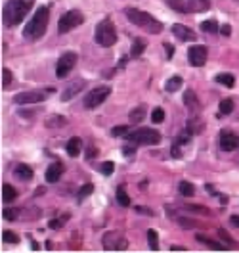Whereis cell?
I'll list each match as a JSON object with an SVG mask.
<instances>
[{
  "label": "cell",
  "mask_w": 239,
  "mask_h": 253,
  "mask_svg": "<svg viewBox=\"0 0 239 253\" xmlns=\"http://www.w3.org/2000/svg\"><path fill=\"white\" fill-rule=\"evenodd\" d=\"M33 0H8L4 10H2V21L6 27H14L19 25L25 16L31 12Z\"/></svg>",
  "instance_id": "cell-1"
},
{
  "label": "cell",
  "mask_w": 239,
  "mask_h": 253,
  "mask_svg": "<svg viewBox=\"0 0 239 253\" xmlns=\"http://www.w3.org/2000/svg\"><path fill=\"white\" fill-rule=\"evenodd\" d=\"M48 19H50V12H48L46 6L36 8L34 16L31 17V21L27 23V27H25V31H23L25 39H29V41H36V39H40V37L46 33Z\"/></svg>",
  "instance_id": "cell-2"
},
{
  "label": "cell",
  "mask_w": 239,
  "mask_h": 253,
  "mask_svg": "<svg viewBox=\"0 0 239 253\" xmlns=\"http://www.w3.org/2000/svg\"><path fill=\"white\" fill-rule=\"evenodd\" d=\"M127 17L136 25V27H142L143 31L151 33V35H157V33L163 31V25L161 21H157L155 17L147 12H142V10H136V8H127L125 10Z\"/></svg>",
  "instance_id": "cell-3"
},
{
  "label": "cell",
  "mask_w": 239,
  "mask_h": 253,
  "mask_svg": "<svg viewBox=\"0 0 239 253\" xmlns=\"http://www.w3.org/2000/svg\"><path fill=\"white\" fill-rule=\"evenodd\" d=\"M94 39L96 42L103 48H109L117 42V31H115V25L111 23V19H102L96 25Z\"/></svg>",
  "instance_id": "cell-4"
},
{
  "label": "cell",
  "mask_w": 239,
  "mask_h": 253,
  "mask_svg": "<svg viewBox=\"0 0 239 253\" xmlns=\"http://www.w3.org/2000/svg\"><path fill=\"white\" fill-rule=\"evenodd\" d=\"M172 10L180 14H197V12H205L208 10V0H169L167 2Z\"/></svg>",
  "instance_id": "cell-5"
},
{
  "label": "cell",
  "mask_w": 239,
  "mask_h": 253,
  "mask_svg": "<svg viewBox=\"0 0 239 253\" xmlns=\"http://www.w3.org/2000/svg\"><path fill=\"white\" fill-rule=\"evenodd\" d=\"M128 142L132 144H143V146H153V144L161 142V134L153 128H147V126H142V128H136L132 132L127 134Z\"/></svg>",
  "instance_id": "cell-6"
},
{
  "label": "cell",
  "mask_w": 239,
  "mask_h": 253,
  "mask_svg": "<svg viewBox=\"0 0 239 253\" xmlns=\"http://www.w3.org/2000/svg\"><path fill=\"white\" fill-rule=\"evenodd\" d=\"M80 23H84V16L80 14L79 10H69L65 12L64 16L60 17V23H58V31L65 35V33L73 31L75 27H79Z\"/></svg>",
  "instance_id": "cell-7"
},
{
  "label": "cell",
  "mask_w": 239,
  "mask_h": 253,
  "mask_svg": "<svg viewBox=\"0 0 239 253\" xmlns=\"http://www.w3.org/2000/svg\"><path fill=\"white\" fill-rule=\"evenodd\" d=\"M111 94V88L109 86H98L94 90H90L86 98H84V106H86V110H94L98 106H102L105 100H107V96Z\"/></svg>",
  "instance_id": "cell-8"
},
{
  "label": "cell",
  "mask_w": 239,
  "mask_h": 253,
  "mask_svg": "<svg viewBox=\"0 0 239 253\" xmlns=\"http://www.w3.org/2000/svg\"><path fill=\"white\" fill-rule=\"evenodd\" d=\"M102 242H103V250H107V252H123V250L128 248L127 238L123 236L121 232H115V230L107 232Z\"/></svg>",
  "instance_id": "cell-9"
},
{
  "label": "cell",
  "mask_w": 239,
  "mask_h": 253,
  "mask_svg": "<svg viewBox=\"0 0 239 253\" xmlns=\"http://www.w3.org/2000/svg\"><path fill=\"white\" fill-rule=\"evenodd\" d=\"M77 60H79L77 52H65L64 56L60 58V62H58V67H56V75H58V79H64L65 75L75 67Z\"/></svg>",
  "instance_id": "cell-10"
},
{
  "label": "cell",
  "mask_w": 239,
  "mask_h": 253,
  "mask_svg": "<svg viewBox=\"0 0 239 253\" xmlns=\"http://www.w3.org/2000/svg\"><path fill=\"white\" fill-rule=\"evenodd\" d=\"M218 144L224 152H234L239 146V134L232 132V130H222L218 136Z\"/></svg>",
  "instance_id": "cell-11"
},
{
  "label": "cell",
  "mask_w": 239,
  "mask_h": 253,
  "mask_svg": "<svg viewBox=\"0 0 239 253\" xmlns=\"http://www.w3.org/2000/svg\"><path fill=\"white\" fill-rule=\"evenodd\" d=\"M188 58H190L191 65H195V67H201V65H205V62H207V48L199 46V44L191 46L190 52H188Z\"/></svg>",
  "instance_id": "cell-12"
},
{
  "label": "cell",
  "mask_w": 239,
  "mask_h": 253,
  "mask_svg": "<svg viewBox=\"0 0 239 253\" xmlns=\"http://www.w3.org/2000/svg\"><path fill=\"white\" fill-rule=\"evenodd\" d=\"M42 100H44L42 92H19L14 96V102L19 106H31V104H38Z\"/></svg>",
  "instance_id": "cell-13"
},
{
  "label": "cell",
  "mask_w": 239,
  "mask_h": 253,
  "mask_svg": "<svg viewBox=\"0 0 239 253\" xmlns=\"http://www.w3.org/2000/svg\"><path fill=\"white\" fill-rule=\"evenodd\" d=\"M172 35H174L178 41H184V42H188V41H195L197 39V35L188 29L186 25H180V23H174L172 25Z\"/></svg>",
  "instance_id": "cell-14"
},
{
  "label": "cell",
  "mask_w": 239,
  "mask_h": 253,
  "mask_svg": "<svg viewBox=\"0 0 239 253\" xmlns=\"http://www.w3.org/2000/svg\"><path fill=\"white\" fill-rule=\"evenodd\" d=\"M86 83L82 79H77V81H73V83H69L67 86H65V90H64V94H62V100L64 102H67V100H71L75 94H79L80 90H82V86H84Z\"/></svg>",
  "instance_id": "cell-15"
},
{
  "label": "cell",
  "mask_w": 239,
  "mask_h": 253,
  "mask_svg": "<svg viewBox=\"0 0 239 253\" xmlns=\"http://www.w3.org/2000/svg\"><path fill=\"white\" fill-rule=\"evenodd\" d=\"M62 174H64V165L62 163H52L46 169V180L54 184V182H58L62 178Z\"/></svg>",
  "instance_id": "cell-16"
},
{
  "label": "cell",
  "mask_w": 239,
  "mask_h": 253,
  "mask_svg": "<svg viewBox=\"0 0 239 253\" xmlns=\"http://www.w3.org/2000/svg\"><path fill=\"white\" fill-rule=\"evenodd\" d=\"M184 102H186V108L190 111H199V108H201V104H199V100H197V96H195L193 90H188L184 94Z\"/></svg>",
  "instance_id": "cell-17"
},
{
  "label": "cell",
  "mask_w": 239,
  "mask_h": 253,
  "mask_svg": "<svg viewBox=\"0 0 239 253\" xmlns=\"http://www.w3.org/2000/svg\"><path fill=\"white\" fill-rule=\"evenodd\" d=\"M14 174H16L19 180H31V178H33V169L29 167V165L19 163L16 169H14Z\"/></svg>",
  "instance_id": "cell-18"
},
{
  "label": "cell",
  "mask_w": 239,
  "mask_h": 253,
  "mask_svg": "<svg viewBox=\"0 0 239 253\" xmlns=\"http://www.w3.org/2000/svg\"><path fill=\"white\" fill-rule=\"evenodd\" d=\"M80 146H82V144H80L79 136H73V138L67 142V154H69L71 158H77L80 154Z\"/></svg>",
  "instance_id": "cell-19"
},
{
  "label": "cell",
  "mask_w": 239,
  "mask_h": 253,
  "mask_svg": "<svg viewBox=\"0 0 239 253\" xmlns=\"http://www.w3.org/2000/svg\"><path fill=\"white\" fill-rule=\"evenodd\" d=\"M145 50V41L143 39H136L132 42V48H130V58H140Z\"/></svg>",
  "instance_id": "cell-20"
},
{
  "label": "cell",
  "mask_w": 239,
  "mask_h": 253,
  "mask_svg": "<svg viewBox=\"0 0 239 253\" xmlns=\"http://www.w3.org/2000/svg\"><path fill=\"white\" fill-rule=\"evenodd\" d=\"M197 240L201 242V244H205V246H208L210 250H216V252H222V250H226V246H222V244H218L216 240H210V238L203 236V234H197Z\"/></svg>",
  "instance_id": "cell-21"
},
{
  "label": "cell",
  "mask_w": 239,
  "mask_h": 253,
  "mask_svg": "<svg viewBox=\"0 0 239 253\" xmlns=\"http://www.w3.org/2000/svg\"><path fill=\"white\" fill-rule=\"evenodd\" d=\"M16 196H17V192L12 184H4V186H2V200H4V202L10 204V202L16 200Z\"/></svg>",
  "instance_id": "cell-22"
},
{
  "label": "cell",
  "mask_w": 239,
  "mask_h": 253,
  "mask_svg": "<svg viewBox=\"0 0 239 253\" xmlns=\"http://www.w3.org/2000/svg\"><path fill=\"white\" fill-rule=\"evenodd\" d=\"M117 202H119V206H123V207L130 206V198H128L125 186H119V188H117Z\"/></svg>",
  "instance_id": "cell-23"
},
{
  "label": "cell",
  "mask_w": 239,
  "mask_h": 253,
  "mask_svg": "<svg viewBox=\"0 0 239 253\" xmlns=\"http://www.w3.org/2000/svg\"><path fill=\"white\" fill-rule=\"evenodd\" d=\"M178 190H180V194H182V196H186V198H190V196L195 194V186L190 184L188 180H182V182L178 184Z\"/></svg>",
  "instance_id": "cell-24"
},
{
  "label": "cell",
  "mask_w": 239,
  "mask_h": 253,
  "mask_svg": "<svg viewBox=\"0 0 239 253\" xmlns=\"http://www.w3.org/2000/svg\"><path fill=\"white\" fill-rule=\"evenodd\" d=\"M216 83H220V84H224V86H234L236 84V77L232 75V73H220L218 77H216Z\"/></svg>",
  "instance_id": "cell-25"
},
{
  "label": "cell",
  "mask_w": 239,
  "mask_h": 253,
  "mask_svg": "<svg viewBox=\"0 0 239 253\" xmlns=\"http://www.w3.org/2000/svg\"><path fill=\"white\" fill-rule=\"evenodd\" d=\"M143 115H145V108L140 106V108H136V110L130 111V115H128V119H130V123H140L143 119Z\"/></svg>",
  "instance_id": "cell-26"
},
{
  "label": "cell",
  "mask_w": 239,
  "mask_h": 253,
  "mask_svg": "<svg viewBox=\"0 0 239 253\" xmlns=\"http://www.w3.org/2000/svg\"><path fill=\"white\" fill-rule=\"evenodd\" d=\"M165 88L169 90V92H176V90H180L182 88V79L180 77H172V79L167 81V84H165Z\"/></svg>",
  "instance_id": "cell-27"
},
{
  "label": "cell",
  "mask_w": 239,
  "mask_h": 253,
  "mask_svg": "<svg viewBox=\"0 0 239 253\" xmlns=\"http://www.w3.org/2000/svg\"><path fill=\"white\" fill-rule=\"evenodd\" d=\"M147 242H149V250H153V252L159 250V242H157V232L155 230H147Z\"/></svg>",
  "instance_id": "cell-28"
},
{
  "label": "cell",
  "mask_w": 239,
  "mask_h": 253,
  "mask_svg": "<svg viewBox=\"0 0 239 253\" xmlns=\"http://www.w3.org/2000/svg\"><path fill=\"white\" fill-rule=\"evenodd\" d=\"M234 111V100H230V98H226L220 102V113L222 115H230Z\"/></svg>",
  "instance_id": "cell-29"
},
{
  "label": "cell",
  "mask_w": 239,
  "mask_h": 253,
  "mask_svg": "<svg viewBox=\"0 0 239 253\" xmlns=\"http://www.w3.org/2000/svg\"><path fill=\"white\" fill-rule=\"evenodd\" d=\"M201 29H203L205 33H218V31H220L218 23H216V21H210V19L201 23Z\"/></svg>",
  "instance_id": "cell-30"
},
{
  "label": "cell",
  "mask_w": 239,
  "mask_h": 253,
  "mask_svg": "<svg viewBox=\"0 0 239 253\" xmlns=\"http://www.w3.org/2000/svg\"><path fill=\"white\" fill-rule=\"evenodd\" d=\"M218 236L222 238L224 242H226V244H228V248H238V244H236V242H234V238L230 236V234H228V232H226V230H222V228H220V230H218Z\"/></svg>",
  "instance_id": "cell-31"
},
{
  "label": "cell",
  "mask_w": 239,
  "mask_h": 253,
  "mask_svg": "<svg viewBox=\"0 0 239 253\" xmlns=\"http://www.w3.org/2000/svg\"><path fill=\"white\" fill-rule=\"evenodd\" d=\"M151 121H153V123H163V121H165V111H163V108H155V110H153Z\"/></svg>",
  "instance_id": "cell-32"
},
{
  "label": "cell",
  "mask_w": 239,
  "mask_h": 253,
  "mask_svg": "<svg viewBox=\"0 0 239 253\" xmlns=\"http://www.w3.org/2000/svg\"><path fill=\"white\" fill-rule=\"evenodd\" d=\"M2 240L8 242V244H17V242H19L17 234H14L12 230H4V232H2Z\"/></svg>",
  "instance_id": "cell-33"
},
{
  "label": "cell",
  "mask_w": 239,
  "mask_h": 253,
  "mask_svg": "<svg viewBox=\"0 0 239 253\" xmlns=\"http://www.w3.org/2000/svg\"><path fill=\"white\" fill-rule=\"evenodd\" d=\"M92 192H94V186H92L90 182H88V184H84V186L79 190V202H80V200H84L86 196H90Z\"/></svg>",
  "instance_id": "cell-34"
},
{
  "label": "cell",
  "mask_w": 239,
  "mask_h": 253,
  "mask_svg": "<svg viewBox=\"0 0 239 253\" xmlns=\"http://www.w3.org/2000/svg\"><path fill=\"white\" fill-rule=\"evenodd\" d=\"M67 121H65L64 117H60V115H56V117H50L46 121V125L48 126H62V125H65Z\"/></svg>",
  "instance_id": "cell-35"
},
{
  "label": "cell",
  "mask_w": 239,
  "mask_h": 253,
  "mask_svg": "<svg viewBox=\"0 0 239 253\" xmlns=\"http://www.w3.org/2000/svg\"><path fill=\"white\" fill-rule=\"evenodd\" d=\"M123 134H128V126L127 125H119L111 128V136H123Z\"/></svg>",
  "instance_id": "cell-36"
},
{
  "label": "cell",
  "mask_w": 239,
  "mask_h": 253,
  "mask_svg": "<svg viewBox=\"0 0 239 253\" xmlns=\"http://www.w3.org/2000/svg\"><path fill=\"white\" fill-rule=\"evenodd\" d=\"M113 171H115V163H113V161H105V163H102V173L105 174V176H109Z\"/></svg>",
  "instance_id": "cell-37"
},
{
  "label": "cell",
  "mask_w": 239,
  "mask_h": 253,
  "mask_svg": "<svg viewBox=\"0 0 239 253\" xmlns=\"http://www.w3.org/2000/svg\"><path fill=\"white\" fill-rule=\"evenodd\" d=\"M12 83V71L10 69H2V86H8Z\"/></svg>",
  "instance_id": "cell-38"
},
{
  "label": "cell",
  "mask_w": 239,
  "mask_h": 253,
  "mask_svg": "<svg viewBox=\"0 0 239 253\" xmlns=\"http://www.w3.org/2000/svg\"><path fill=\"white\" fill-rule=\"evenodd\" d=\"M2 215H4L6 221H14V219L17 217V209H4Z\"/></svg>",
  "instance_id": "cell-39"
},
{
  "label": "cell",
  "mask_w": 239,
  "mask_h": 253,
  "mask_svg": "<svg viewBox=\"0 0 239 253\" xmlns=\"http://www.w3.org/2000/svg\"><path fill=\"white\" fill-rule=\"evenodd\" d=\"M178 221H180V224H184V228H191V226L195 224V222L190 221V219H178Z\"/></svg>",
  "instance_id": "cell-40"
},
{
  "label": "cell",
  "mask_w": 239,
  "mask_h": 253,
  "mask_svg": "<svg viewBox=\"0 0 239 253\" xmlns=\"http://www.w3.org/2000/svg\"><path fill=\"white\" fill-rule=\"evenodd\" d=\"M165 50H167V58L171 60V58L174 56V48L171 46V44H165Z\"/></svg>",
  "instance_id": "cell-41"
},
{
  "label": "cell",
  "mask_w": 239,
  "mask_h": 253,
  "mask_svg": "<svg viewBox=\"0 0 239 253\" xmlns=\"http://www.w3.org/2000/svg\"><path fill=\"white\" fill-rule=\"evenodd\" d=\"M96 154H98V150H96L94 146H90V148H88V152H86V158L88 159H92L96 156Z\"/></svg>",
  "instance_id": "cell-42"
},
{
  "label": "cell",
  "mask_w": 239,
  "mask_h": 253,
  "mask_svg": "<svg viewBox=\"0 0 239 253\" xmlns=\"http://www.w3.org/2000/svg\"><path fill=\"white\" fill-rule=\"evenodd\" d=\"M136 211H138V213H145V215H153V213H151L147 207H136Z\"/></svg>",
  "instance_id": "cell-43"
},
{
  "label": "cell",
  "mask_w": 239,
  "mask_h": 253,
  "mask_svg": "<svg viewBox=\"0 0 239 253\" xmlns=\"http://www.w3.org/2000/svg\"><path fill=\"white\" fill-rule=\"evenodd\" d=\"M230 222H232L234 226H238V228H239V215H232V219H230Z\"/></svg>",
  "instance_id": "cell-44"
},
{
  "label": "cell",
  "mask_w": 239,
  "mask_h": 253,
  "mask_svg": "<svg viewBox=\"0 0 239 253\" xmlns=\"http://www.w3.org/2000/svg\"><path fill=\"white\" fill-rule=\"evenodd\" d=\"M220 31H222V35H226V37H228V35H230V25H222V27H220Z\"/></svg>",
  "instance_id": "cell-45"
},
{
  "label": "cell",
  "mask_w": 239,
  "mask_h": 253,
  "mask_svg": "<svg viewBox=\"0 0 239 253\" xmlns=\"http://www.w3.org/2000/svg\"><path fill=\"white\" fill-rule=\"evenodd\" d=\"M62 226V221H50V228H60Z\"/></svg>",
  "instance_id": "cell-46"
},
{
  "label": "cell",
  "mask_w": 239,
  "mask_h": 253,
  "mask_svg": "<svg viewBox=\"0 0 239 253\" xmlns=\"http://www.w3.org/2000/svg\"><path fill=\"white\" fill-rule=\"evenodd\" d=\"M184 250H186V248H180V246H172V248H171V252H184Z\"/></svg>",
  "instance_id": "cell-47"
},
{
  "label": "cell",
  "mask_w": 239,
  "mask_h": 253,
  "mask_svg": "<svg viewBox=\"0 0 239 253\" xmlns=\"http://www.w3.org/2000/svg\"><path fill=\"white\" fill-rule=\"evenodd\" d=\"M132 152H134V150H132L130 146H128V148L125 146V156H127V154H128V156H132Z\"/></svg>",
  "instance_id": "cell-48"
}]
</instances>
